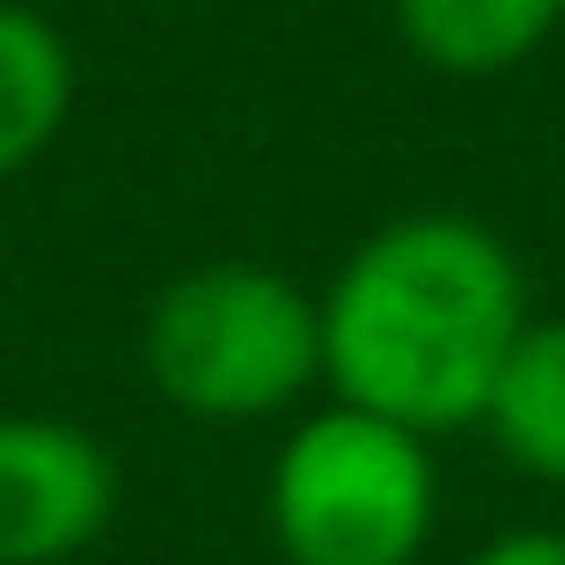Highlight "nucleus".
I'll return each mask as SVG.
<instances>
[{
  "label": "nucleus",
  "instance_id": "f257e3e1",
  "mask_svg": "<svg viewBox=\"0 0 565 565\" xmlns=\"http://www.w3.org/2000/svg\"><path fill=\"white\" fill-rule=\"evenodd\" d=\"M526 318V271L495 225L465 210L387 217L341 256L318 295L326 395L380 411L426 441L465 434L488 418Z\"/></svg>",
  "mask_w": 565,
  "mask_h": 565
},
{
  "label": "nucleus",
  "instance_id": "f03ea898",
  "mask_svg": "<svg viewBox=\"0 0 565 565\" xmlns=\"http://www.w3.org/2000/svg\"><path fill=\"white\" fill-rule=\"evenodd\" d=\"M148 387L202 426H264L295 418L326 387L318 295L279 264L217 256L179 271L140 318Z\"/></svg>",
  "mask_w": 565,
  "mask_h": 565
},
{
  "label": "nucleus",
  "instance_id": "6e6552de",
  "mask_svg": "<svg viewBox=\"0 0 565 565\" xmlns=\"http://www.w3.org/2000/svg\"><path fill=\"white\" fill-rule=\"evenodd\" d=\"M465 565H565V526H503Z\"/></svg>",
  "mask_w": 565,
  "mask_h": 565
},
{
  "label": "nucleus",
  "instance_id": "423d86ee",
  "mask_svg": "<svg viewBox=\"0 0 565 565\" xmlns=\"http://www.w3.org/2000/svg\"><path fill=\"white\" fill-rule=\"evenodd\" d=\"M395 32L434 78H503L565 32V0H395Z\"/></svg>",
  "mask_w": 565,
  "mask_h": 565
},
{
  "label": "nucleus",
  "instance_id": "7ed1b4c3",
  "mask_svg": "<svg viewBox=\"0 0 565 565\" xmlns=\"http://www.w3.org/2000/svg\"><path fill=\"white\" fill-rule=\"evenodd\" d=\"M264 526L287 565H418L441 526L434 441L326 395L271 449Z\"/></svg>",
  "mask_w": 565,
  "mask_h": 565
},
{
  "label": "nucleus",
  "instance_id": "39448f33",
  "mask_svg": "<svg viewBox=\"0 0 565 565\" xmlns=\"http://www.w3.org/2000/svg\"><path fill=\"white\" fill-rule=\"evenodd\" d=\"M78 109V47L71 32L32 9V0H0V179L32 171Z\"/></svg>",
  "mask_w": 565,
  "mask_h": 565
},
{
  "label": "nucleus",
  "instance_id": "0eeeda50",
  "mask_svg": "<svg viewBox=\"0 0 565 565\" xmlns=\"http://www.w3.org/2000/svg\"><path fill=\"white\" fill-rule=\"evenodd\" d=\"M488 441L542 488H565V310H534L488 395Z\"/></svg>",
  "mask_w": 565,
  "mask_h": 565
},
{
  "label": "nucleus",
  "instance_id": "20e7f679",
  "mask_svg": "<svg viewBox=\"0 0 565 565\" xmlns=\"http://www.w3.org/2000/svg\"><path fill=\"white\" fill-rule=\"evenodd\" d=\"M125 503L109 441L63 411H0V565H71Z\"/></svg>",
  "mask_w": 565,
  "mask_h": 565
}]
</instances>
